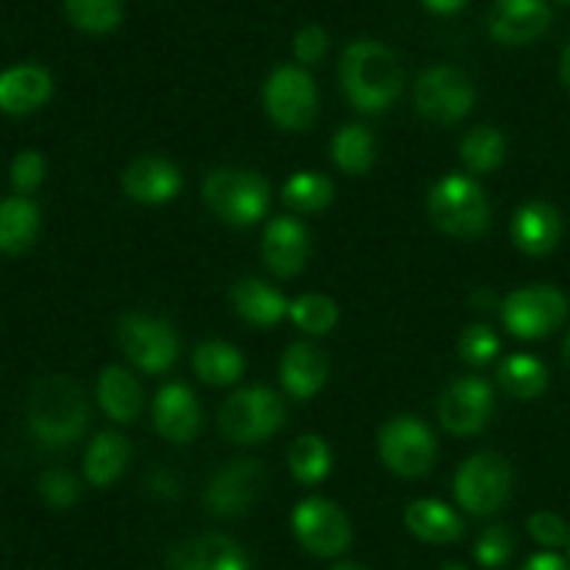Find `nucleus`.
Segmentation results:
<instances>
[{"label": "nucleus", "mask_w": 570, "mask_h": 570, "mask_svg": "<svg viewBox=\"0 0 570 570\" xmlns=\"http://www.w3.org/2000/svg\"><path fill=\"white\" fill-rule=\"evenodd\" d=\"M26 415L28 426L39 443L61 449V445H70L81 438L89 406L83 399V390L70 376L53 373V376H45L33 384Z\"/></svg>", "instance_id": "f257e3e1"}, {"label": "nucleus", "mask_w": 570, "mask_h": 570, "mask_svg": "<svg viewBox=\"0 0 570 570\" xmlns=\"http://www.w3.org/2000/svg\"><path fill=\"white\" fill-rule=\"evenodd\" d=\"M340 78L351 104L367 115L387 109L404 87V70L393 50L371 39L348 45L340 61Z\"/></svg>", "instance_id": "f03ea898"}, {"label": "nucleus", "mask_w": 570, "mask_h": 570, "mask_svg": "<svg viewBox=\"0 0 570 570\" xmlns=\"http://www.w3.org/2000/svg\"><path fill=\"white\" fill-rule=\"evenodd\" d=\"M204 198L220 220L232 226H254L271 206V187L259 173L220 167L206 176Z\"/></svg>", "instance_id": "7ed1b4c3"}, {"label": "nucleus", "mask_w": 570, "mask_h": 570, "mask_svg": "<svg viewBox=\"0 0 570 570\" xmlns=\"http://www.w3.org/2000/svg\"><path fill=\"white\" fill-rule=\"evenodd\" d=\"M429 215L451 237H476L488 228L490 206L473 178L451 173L429 195Z\"/></svg>", "instance_id": "20e7f679"}, {"label": "nucleus", "mask_w": 570, "mask_h": 570, "mask_svg": "<svg viewBox=\"0 0 570 570\" xmlns=\"http://www.w3.org/2000/svg\"><path fill=\"white\" fill-rule=\"evenodd\" d=\"M217 423H220L223 438L232 443H259L282 429L284 401L271 387L239 390L220 406Z\"/></svg>", "instance_id": "39448f33"}, {"label": "nucleus", "mask_w": 570, "mask_h": 570, "mask_svg": "<svg viewBox=\"0 0 570 570\" xmlns=\"http://www.w3.org/2000/svg\"><path fill=\"white\" fill-rule=\"evenodd\" d=\"M510 488V462L501 454H493V451H484V454H476L462 462L454 479L456 501L471 515H493L507 501Z\"/></svg>", "instance_id": "423d86ee"}, {"label": "nucleus", "mask_w": 570, "mask_h": 570, "mask_svg": "<svg viewBox=\"0 0 570 570\" xmlns=\"http://www.w3.org/2000/svg\"><path fill=\"white\" fill-rule=\"evenodd\" d=\"M379 454L384 465L393 473L406 479H415L429 473L438 456V443L429 426H423L417 417L399 415L387 421L379 432Z\"/></svg>", "instance_id": "0eeeda50"}, {"label": "nucleus", "mask_w": 570, "mask_h": 570, "mask_svg": "<svg viewBox=\"0 0 570 570\" xmlns=\"http://www.w3.org/2000/svg\"><path fill=\"white\" fill-rule=\"evenodd\" d=\"M507 328L521 340L549 337L568 315V298L557 287L534 284L512 293L501 306Z\"/></svg>", "instance_id": "6e6552de"}, {"label": "nucleus", "mask_w": 570, "mask_h": 570, "mask_svg": "<svg viewBox=\"0 0 570 570\" xmlns=\"http://www.w3.org/2000/svg\"><path fill=\"white\" fill-rule=\"evenodd\" d=\"M265 109L287 131H304L315 122L317 87L301 67H278L265 83Z\"/></svg>", "instance_id": "1a4fd4ad"}, {"label": "nucleus", "mask_w": 570, "mask_h": 570, "mask_svg": "<svg viewBox=\"0 0 570 570\" xmlns=\"http://www.w3.org/2000/svg\"><path fill=\"white\" fill-rule=\"evenodd\" d=\"M473 83L456 67L440 65L423 72L415 83V106L426 120L456 122L473 109Z\"/></svg>", "instance_id": "9d476101"}, {"label": "nucleus", "mask_w": 570, "mask_h": 570, "mask_svg": "<svg viewBox=\"0 0 570 570\" xmlns=\"http://www.w3.org/2000/svg\"><path fill=\"white\" fill-rule=\"evenodd\" d=\"M122 351L128 360L145 373H161L176 362L178 337L167 321L148 315H122L120 328H117Z\"/></svg>", "instance_id": "9b49d317"}, {"label": "nucleus", "mask_w": 570, "mask_h": 570, "mask_svg": "<svg viewBox=\"0 0 570 570\" xmlns=\"http://www.w3.org/2000/svg\"><path fill=\"white\" fill-rule=\"evenodd\" d=\"M295 538L315 557H337L351 543V523L337 504L326 499H306L293 512Z\"/></svg>", "instance_id": "f8f14e48"}, {"label": "nucleus", "mask_w": 570, "mask_h": 570, "mask_svg": "<svg viewBox=\"0 0 570 570\" xmlns=\"http://www.w3.org/2000/svg\"><path fill=\"white\" fill-rule=\"evenodd\" d=\"M495 399L493 387L484 379L465 376L456 379L443 395H440L438 415L440 423L449 429L451 434H476L488 426L493 417Z\"/></svg>", "instance_id": "ddd939ff"}, {"label": "nucleus", "mask_w": 570, "mask_h": 570, "mask_svg": "<svg viewBox=\"0 0 570 570\" xmlns=\"http://www.w3.org/2000/svg\"><path fill=\"white\" fill-rule=\"evenodd\" d=\"M265 484V468L259 460H234L209 482L206 507L217 518L245 515L256 504Z\"/></svg>", "instance_id": "4468645a"}, {"label": "nucleus", "mask_w": 570, "mask_h": 570, "mask_svg": "<svg viewBox=\"0 0 570 570\" xmlns=\"http://www.w3.org/2000/svg\"><path fill=\"white\" fill-rule=\"evenodd\" d=\"M167 570H250V562L232 538L198 534L167 554Z\"/></svg>", "instance_id": "2eb2a0df"}, {"label": "nucleus", "mask_w": 570, "mask_h": 570, "mask_svg": "<svg viewBox=\"0 0 570 570\" xmlns=\"http://www.w3.org/2000/svg\"><path fill=\"white\" fill-rule=\"evenodd\" d=\"M549 22L551 9L546 0H495L488 17L490 33L504 45L534 42Z\"/></svg>", "instance_id": "dca6fc26"}, {"label": "nucleus", "mask_w": 570, "mask_h": 570, "mask_svg": "<svg viewBox=\"0 0 570 570\" xmlns=\"http://www.w3.org/2000/svg\"><path fill=\"white\" fill-rule=\"evenodd\" d=\"M262 256H265V265L276 276L287 278L301 273L306 265V256H309L306 228L293 217H276L265 228V237H262Z\"/></svg>", "instance_id": "f3484780"}, {"label": "nucleus", "mask_w": 570, "mask_h": 570, "mask_svg": "<svg viewBox=\"0 0 570 570\" xmlns=\"http://www.w3.org/2000/svg\"><path fill=\"white\" fill-rule=\"evenodd\" d=\"M122 189L139 204H167L181 189V173L159 156H142L122 173Z\"/></svg>", "instance_id": "a211bd4d"}, {"label": "nucleus", "mask_w": 570, "mask_h": 570, "mask_svg": "<svg viewBox=\"0 0 570 570\" xmlns=\"http://www.w3.org/2000/svg\"><path fill=\"white\" fill-rule=\"evenodd\" d=\"M154 426L170 443H189L200 429V410L195 395L184 384H167L154 404Z\"/></svg>", "instance_id": "6ab92c4d"}, {"label": "nucleus", "mask_w": 570, "mask_h": 570, "mask_svg": "<svg viewBox=\"0 0 570 570\" xmlns=\"http://www.w3.org/2000/svg\"><path fill=\"white\" fill-rule=\"evenodd\" d=\"M512 243L529 256H543L560 245L562 237V220L560 212L554 206L534 200L518 209L515 220H512Z\"/></svg>", "instance_id": "aec40b11"}, {"label": "nucleus", "mask_w": 570, "mask_h": 570, "mask_svg": "<svg viewBox=\"0 0 570 570\" xmlns=\"http://www.w3.org/2000/svg\"><path fill=\"white\" fill-rule=\"evenodd\" d=\"M328 360L317 345L293 343L284 351L282 360V384L293 399L306 401L326 384Z\"/></svg>", "instance_id": "412c9836"}, {"label": "nucleus", "mask_w": 570, "mask_h": 570, "mask_svg": "<svg viewBox=\"0 0 570 570\" xmlns=\"http://www.w3.org/2000/svg\"><path fill=\"white\" fill-rule=\"evenodd\" d=\"M50 72L39 65H17L0 78V106L9 115H31L50 98Z\"/></svg>", "instance_id": "4be33fe9"}, {"label": "nucleus", "mask_w": 570, "mask_h": 570, "mask_svg": "<svg viewBox=\"0 0 570 570\" xmlns=\"http://www.w3.org/2000/svg\"><path fill=\"white\" fill-rule=\"evenodd\" d=\"M406 527L423 543H454L462 538L465 527H462V518L451 510L449 504L434 499L415 501V504L406 507Z\"/></svg>", "instance_id": "5701e85b"}, {"label": "nucleus", "mask_w": 570, "mask_h": 570, "mask_svg": "<svg viewBox=\"0 0 570 570\" xmlns=\"http://www.w3.org/2000/svg\"><path fill=\"white\" fill-rule=\"evenodd\" d=\"M232 301L237 315L256 323V326H273L284 315H289V304L284 301V295L267 287L259 278H243V282L234 284Z\"/></svg>", "instance_id": "b1692460"}, {"label": "nucleus", "mask_w": 570, "mask_h": 570, "mask_svg": "<svg viewBox=\"0 0 570 570\" xmlns=\"http://www.w3.org/2000/svg\"><path fill=\"white\" fill-rule=\"evenodd\" d=\"M98 401L117 423H131L142 412V390L126 367H106L98 379Z\"/></svg>", "instance_id": "393cba45"}, {"label": "nucleus", "mask_w": 570, "mask_h": 570, "mask_svg": "<svg viewBox=\"0 0 570 570\" xmlns=\"http://www.w3.org/2000/svg\"><path fill=\"white\" fill-rule=\"evenodd\" d=\"M128 462V440L117 432H100L83 454V473L89 484L106 488L115 482Z\"/></svg>", "instance_id": "a878e982"}, {"label": "nucleus", "mask_w": 570, "mask_h": 570, "mask_svg": "<svg viewBox=\"0 0 570 570\" xmlns=\"http://www.w3.org/2000/svg\"><path fill=\"white\" fill-rule=\"evenodd\" d=\"M39 232V212L22 195L6 198L0 206V250L3 254H22L33 243Z\"/></svg>", "instance_id": "bb28decb"}, {"label": "nucleus", "mask_w": 570, "mask_h": 570, "mask_svg": "<svg viewBox=\"0 0 570 570\" xmlns=\"http://www.w3.org/2000/svg\"><path fill=\"white\" fill-rule=\"evenodd\" d=\"M193 367L198 373L200 382L215 384V387H226V384H234L245 371V360L234 345L228 343H204L195 348Z\"/></svg>", "instance_id": "cd10ccee"}, {"label": "nucleus", "mask_w": 570, "mask_h": 570, "mask_svg": "<svg viewBox=\"0 0 570 570\" xmlns=\"http://www.w3.org/2000/svg\"><path fill=\"white\" fill-rule=\"evenodd\" d=\"M499 382L512 399L532 401L538 399L546 390V384H549V371H546L543 362L534 360V356L515 354L510 356V360L501 362Z\"/></svg>", "instance_id": "c85d7f7f"}, {"label": "nucleus", "mask_w": 570, "mask_h": 570, "mask_svg": "<svg viewBox=\"0 0 570 570\" xmlns=\"http://www.w3.org/2000/svg\"><path fill=\"white\" fill-rule=\"evenodd\" d=\"M332 159L337 161L340 170L351 173V176H362L373 167V137L365 126H356L348 122L337 131V137L332 139Z\"/></svg>", "instance_id": "c756f323"}, {"label": "nucleus", "mask_w": 570, "mask_h": 570, "mask_svg": "<svg viewBox=\"0 0 570 570\" xmlns=\"http://www.w3.org/2000/svg\"><path fill=\"white\" fill-rule=\"evenodd\" d=\"M289 471L298 482L304 484H317L328 476V468H332V451L328 443L321 434H304L293 443L287 454Z\"/></svg>", "instance_id": "7c9ffc66"}, {"label": "nucleus", "mask_w": 570, "mask_h": 570, "mask_svg": "<svg viewBox=\"0 0 570 570\" xmlns=\"http://www.w3.org/2000/svg\"><path fill=\"white\" fill-rule=\"evenodd\" d=\"M507 142L504 134L493 126H476L473 131H468V137L462 139L460 156L471 170L476 173H490L504 161Z\"/></svg>", "instance_id": "2f4dec72"}, {"label": "nucleus", "mask_w": 570, "mask_h": 570, "mask_svg": "<svg viewBox=\"0 0 570 570\" xmlns=\"http://www.w3.org/2000/svg\"><path fill=\"white\" fill-rule=\"evenodd\" d=\"M282 195H284V204L293 206L295 212H317L323 209V206L332 204L334 184L332 178L323 176V173L301 170L284 184Z\"/></svg>", "instance_id": "473e14b6"}, {"label": "nucleus", "mask_w": 570, "mask_h": 570, "mask_svg": "<svg viewBox=\"0 0 570 570\" xmlns=\"http://www.w3.org/2000/svg\"><path fill=\"white\" fill-rule=\"evenodd\" d=\"M67 20L87 33L115 31L122 20L120 0H65Z\"/></svg>", "instance_id": "72a5a7b5"}, {"label": "nucleus", "mask_w": 570, "mask_h": 570, "mask_svg": "<svg viewBox=\"0 0 570 570\" xmlns=\"http://www.w3.org/2000/svg\"><path fill=\"white\" fill-rule=\"evenodd\" d=\"M289 317H293V323L301 332L321 337V334L332 332L334 323H337V304L326 298V295H301V298L289 304Z\"/></svg>", "instance_id": "f704fd0d"}, {"label": "nucleus", "mask_w": 570, "mask_h": 570, "mask_svg": "<svg viewBox=\"0 0 570 570\" xmlns=\"http://www.w3.org/2000/svg\"><path fill=\"white\" fill-rule=\"evenodd\" d=\"M495 354H499V337L493 334V328L476 323V326H468L462 332L460 356L468 365H488Z\"/></svg>", "instance_id": "c9c22d12"}, {"label": "nucleus", "mask_w": 570, "mask_h": 570, "mask_svg": "<svg viewBox=\"0 0 570 570\" xmlns=\"http://www.w3.org/2000/svg\"><path fill=\"white\" fill-rule=\"evenodd\" d=\"M515 551V538L507 527H490L476 543V560L484 568H501Z\"/></svg>", "instance_id": "e433bc0d"}, {"label": "nucleus", "mask_w": 570, "mask_h": 570, "mask_svg": "<svg viewBox=\"0 0 570 570\" xmlns=\"http://www.w3.org/2000/svg\"><path fill=\"white\" fill-rule=\"evenodd\" d=\"M39 495L48 501L53 510H70L78 499V482L67 471H45L37 482Z\"/></svg>", "instance_id": "4c0bfd02"}, {"label": "nucleus", "mask_w": 570, "mask_h": 570, "mask_svg": "<svg viewBox=\"0 0 570 570\" xmlns=\"http://www.w3.org/2000/svg\"><path fill=\"white\" fill-rule=\"evenodd\" d=\"M45 178V159L39 150H22L11 161V187L20 195L33 193Z\"/></svg>", "instance_id": "58836bf2"}, {"label": "nucleus", "mask_w": 570, "mask_h": 570, "mask_svg": "<svg viewBox=\"0 0 570 570\" xmlns=\"http://www.w3.org/2000/svg\"><path fill=\"white\" fill-rule=\"evenodd\" d=\"M529 534H532L540 546H549V549L570 543L568 523L562 521L560 515H554V512H534V515L529 518Z\"/></svg>", "instance_id": "ea45409f"}, {"label": "nucleus", "mask_w": 570, "mask_h": 570, "mask_svg": "<svg viewBox=\"0 0 570 570\" xmlns=\"http://www.w3.org/2000/svg\"><path fill=\"white\" fill-rule=\"evenodd\" d=\"M326 45L328 37L321 26H306L301 28L298 37H295V56H298V61H304V65H315V61H321L323 53H326Z\"/></svg>", "instance_id": "a19ab883"}, {"label": "nucleus", "mask_w": 570, "mask_h": 570, "mask_svg": "<svg viewBox=\"0 0 570 570\" xmlns=\"http://www.w3.org/2000/svg\"><path fill=\"white\" fill-rule=\"evenodd\" d=\"M523 570H568L566 560L560 554H551V551H543V554H534L532 560L523 566Z\"/></svg>", "instance_id": "79ce46f5"}, {"label": "nucleus", "mask_w": 570, "mask_h": 570, "mask_svg": "<svg viewBox=\"0 0 570 570\" xmlns=\"http://www.w3.org/2000/svg\"><path fill=\"white\" fill-rule=\"evenodd\" d=\"M423 3L432 11H438V14H454V11H460L468 0H423Z\"/></svg>", "instance_id": "37998d69"}, {"label": "nucleus", "mask_w": 570, "mask_h": 570, "mask_svg": "<svg viewBox=\"0 0 570 570\" xmlns=\"http://www.w3.org/2000/svg\"><path fill=\"white\" fill-rule=\"evenodd\" d=\"M471 301L479 306V309H484V306L493 304V293H488V289H479V293H473Z\"/></svg>", "instance_id": "c03bdc74"}, {"label": "nucleus", "mask_w": 570, "mask_h": 570, "mask_svg": "<svg viewBox=\"0 0 570 570\" xmlns=\"http://www.w3.org/2000/svg\"><path fill=\"white\" fill-rule=\"evenodd\" d=\"M560 72H562V83H566V87L570 89V45L566 48V53H562V67H560Z\"/></svg>", "instance_id": "a18cd8bd"}, {"label": "nucleus", "mask_w": 570, "mask_h": 570, "mask_svg": "<svg viewBox=\"0 0 570 570\" xmlns=\"http://www.w3.org/2000/svg\"><path fill=\"white\" fill-rule=\"evenodd\" d=\"M332 570H365V568L356 566V562H343V566H334Z\"/></svg>", "instance_id": "49530a36"}, {"label": "nucleus", "mask_w": 570, "mask_h": 570, "mask_svg": "<svg viewBox=\"0 0 570 570\" xmlns=\"http://www.w3.org/2000/svg\"><path fill=\"white\" fill-rule=\"evenodd\" d=\"M562 356H566V365L570 367V334H568L566 345H562Z\"/></svg>", "instance_id": "de8ad7c7"}, {"label": "nucleus", "mask_w": 570, "mask_h": 570, "mask_svg": "<svg viewBox=\"0 0 570 570\" xmlns=\"http://www.w3.org/2000/svg\"><path fill=\"white\" fill-rule=\"evenodd\" d=\"M440 570H468V568L460 566V562H445V566L440 568Z\"/></svg>", "instance_id": "09e8293b"}, {"label": "nucleus", "mask_w": 570, "mask_h": 570, "mask_svg": "<svg viewBox=\"0 0 570 570\" xmlns=\"http://www.w3.org/2000/svg\"><path fill=\"white\" fill-rule=\"evenodd\" d=\"M562 3H570V0H562Z\"/></svg>", "instance_id": "8fccbe9b"}]
</instances>
